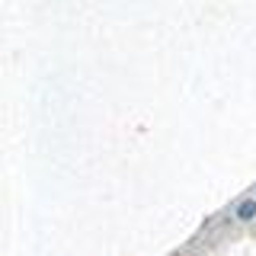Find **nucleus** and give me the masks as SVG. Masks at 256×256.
I'll use <instances>...</instances> for the list:
<instances>
[{"mask_svg":"<svg viewBox=\"0 0 256 256\" xmlns=\"http://www.w3.org/2000/svg\"><path fill=\"white\" fill-rule=\"evenodd\" d=\"M234 218H237L240 224H250V221H256V196L240 198V202L234 205Z\"/></svg>","mask_w":256,"mask_h":256,"instance_id":"f257e3e1","label":"nucleus"},{"mask_svg":"<svg viewBox=\"0 0 256 256\" xmlns=\"http://www.w3.org/2000/svg\"><path fill=\"white\" fill-rule=\"evenodd\" d=\"M253 196H256V192H253Z\"/></svg>","mask_w":256,"mask_h":256,"instance_id":"f03ea898","label":"nucleus"}]
</instances>
